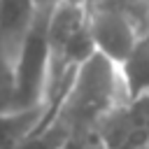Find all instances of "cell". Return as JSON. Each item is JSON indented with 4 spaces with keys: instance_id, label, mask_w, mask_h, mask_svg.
<instances>
[{
    "instance_id": "4",
    "label": "cell",
    "mask_w": 149,
    "mask_h": 149,
    "mask_svg": "<svg viewBox=\"0 0 149 149\" xmlns=\"http://www.w3.org/2000/svg\"><path fill=\"white\" fill-rule=\"evenodd\" d=\"M95 133L105 149H142L149 142V95H137L112 107Z\"/></svg>"
},
{
    "instance_id": "2",
    "label": "cell",
    "mask_w": 149,
    "mask_h": 149,
    "mask_svg": "<svg viewBox=\"0 0 149 149\" xmlns=\"http://www.w3.org/2000/svg\"><path fill=\"white\" fill-rule=\"evenodd\" d=\"M49 12L51 9H40L14 61L16 100L21 109L42 105L44 98L47 72H49Z\"/></svg>"
},
{
    "instance_id": "10",
    "label": "cell",
    "mask_w": 149,
    "mask_h": 149,
    "mask_svg": "<svg viewBox=\"0 0 149 149\" xmlns=\"http://www.w3.org/2000/svg\"><path fill=\"white\" fill-rule=\"evenodd\" d=\"M58 149H105L95 130H81L65 137V142Z\"/></svg>"
},
{
    "instance_id": "8",
    "label": "cell",
    "mask_w": 149,
    "mask_h": 149,
    "mask_svg": "<svg viewBox=\"0 0 149 149\" xmlns=\"http://www.w3.org/2000/svg\"><path fill=\"white\" fill-rule=\"evenodd\" d=\"M68 135H70V133H68L61 123L51 121V123H47V126L35 128L16 149H58V147L65 142Z\"/></svg>"
},
{
    "instance_id": "13",
    "label": "cell",
    "mask_w": 149,
    "mask_h": 149,
    "mask_svg": "<svg viewBox=\"0 0 149 149\" xmlns=\"http://www.w3.org/2000/svg\"><path fill=\"white\" fill-rule=\"evenodd\" d=\"M142 149H149V142H147V144H144V147H142Z\"/></svg>"
},
{
    "instance_id": "1",
    "label": "cell",
    "mask_w": 149,
    "mask_h": 149,
    "mask_svg": "<svg viewBox=\"0 0 149 149\" xmlns=\"http://www.w3.org/2000/svg\"><path fill=\"white\" fill-rule=\"evenodd\" d=\"M123 100H128V93L123 88L116 63L95 51L77 70L51 121L61 123L70 135L95 130L100 119Z\"/></svg>"
},
{
    "instance_id": "6",
    "label": "cell",
    "mask_w": 149,
    "mask_h": 149,
    "mask_svg": "<svg viewBox=\"0 0 149 149\" xmlns=\"http://www.w3.org/2000/svg\"><path fill=\"white\" fill-rule=\"evenodd\" d=\"M116 68L128 98L149 95V28L140 33L137 42Z\"/></svg>"
},
{
    "instance_id": "5",
    "label": "cell",
    "mask_w": 149,
    "mask_h": 149,
    "mask_svg": "<svg viewBox=\"0 0 149 149\" xmlns=\"http://www.w3.org/2000/svg\"><path fill=\"white\" fill-rule=\"evenodd\" d=\"M37 14L40 7L33 0H0V49L14 61Z\"/></svg>"
},
{
    "instance_id": "12",
    "label": "cell",
    "mask_w": 149,
    "mask_h": 149,
    "mask_svg": "<svg viewBox=\"0 0 149 149\" xmlns=\"http://www.w3.org/2000/svg\"><path fill=\"white\" fill-rule=\"evenodd\" d=\"M68 2H74V5H84V7H88L91 0H68Z\"/></svg>"
},
{
    "instance_id": "11",
    "label": "cell",
    "mask_w": 149,
    "mask_h": 149,
    "mask_svg": "<svg viewBox=\"0 0 149 149\" xmlns=\"http://www.w3.org/2000/svg\"><path fill=\"white\" fill-rule=\"evenodd\" d=\"M40 9H51V7H56L58 2H63V0H33Z\"/></svg>"
},
{
    "instance_id": "9",
    "label": "cell",
    "mask_w": 149,
    "mask_h": 149,
    "mask_svg": "<svg viewBox=\"0 0 149 149\" xmlns=\"http://www.w3.org/2000/svg\"><path fill=\"white\" fill-rule=\"evenodd\" d=\"M21 109L16 100V74H14V58L0 49V112Z\"/></svg>"
},
{
    "instance_id": "3",
    "label": "cell",
    "mask_w": 149,
    "mask_h": 149,
    "mask_svg": "<svg viewBox=\"0 0 149 149\" xmlns=\"http://www.w3.org/2000/svg\"><path fill=\"white\" fill-rule=\"evenodd\" d=\"M86 12H88V28H91L95 51L119 65L137 42L144 26L128 9L109 2L88 5Z\"/></svg>"
},
{
    "instance_id": "7",
    "label": "cell",
    "mask_w": 149,
    "mask_h": 149,
    "mask_svg": "<svg viewBox=\"0 0 149 149\" xmlns=\"http://www.w3.org/2000/svg\"><path fill=\"white\" fill-rule=\"evenodd\" d=\"M44 119V107H23L0 112V149H16Z\"/></svg>"
}]
</instances>
